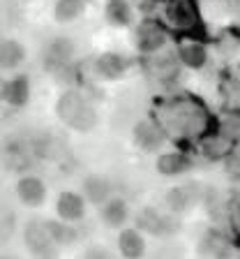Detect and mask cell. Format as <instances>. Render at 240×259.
Returning a JSON list of instances; mask_svg holds the SVG:
<instances>
[{"instance_id":"obj_1","label":"cell","mask_w":240,"mask_h":259,"mask_svg":"<svg viewBox=\"0 0 240 259\" xmlns=\"http://www.w3.org/2000/svg\"><path fill=\"white\" fill-rule=\"evenodd\" d=\"M26 245L37 259H58V248H56L54 238L49 234L46 225H39V222H30L26 227Z\"/></svg>"},{"instance_id":"obj_2","label":"cell","mask_w":240,"mask_h":259,"mask_svg":"<svg viewBox=\"0 0 240 259\" xmlns=\"http://www.w3.org/2000/svg\"><path fill=\"white\" fill-rule=\"evenodd\" d=\"M136 222H139L141 229H146V232H150V234H160V236L173 234L178 229V222L173 220V218L160 215L155 208H143L139 213V218H136Z\"/></svg>"},{"instance_id":"obj_3","label":"cell","mask_w":240,"mask_h":259,"mask_svg":"<svg viewBox=\"0 0 240 259\" xmlns=\"http://www.w3.org/2000/svg\"><path fill=\"white\" fill-rule=\"evenodd\" d=\"M134 141H136L139 148L153 153V151H157V148L164 144V135H162V130L157 127L155 123H150V120H141V123L134 127Z\"/></svg>"},{"instance_id":"obj_4","label":"cell","mask_w":240,"mask_h":259,"mask_svg":"<svg viewBox=\"0 0 240 259\" xmlns=\"http://www.w3.org/2000/svg\"><path fill=\"white\" fill-rule=\"evenodd\" d=\"M16 194L26 206H39L44 201V197H46V190H44V183L39 178L26 176L16 185Z\"/></svg>"},{"instance_id":"obj_5","label":"cell","mask_w":240,"mask_h":259,"mask_svg":"<svg viewBox=\"0 0 240 259\" xmlns=\"http://www.w3.org/2000/svg\"><path fill=\"white\" fill-rule=\"evenodd\" d=\"M83 194L90 204H104V201H109V194H111V183H109V178L97 176V174L85 176L83 178Z\"/></svg>"},{"instance_id":"obj_6","label":"cell","mask_w":240,"mask_h":259,"mask_svg":"<svg viewBox=\"0 0 240 259\" xmlns=\"http://www.w3.org/2000/svg\"><path fill=\"white\" fill-rule=\"evenodd\" d=\"M3 97L5 102H10L12 107H23L30 97V83L26 76H14L3 86Z\"/></svg>"},{"instance_id":"obj_7","label":"cell","mask_w":240,"mask_h":259,"mask_svg":"<svg viewBox=\"0 0 240 259\" xmlns=\"http://www.w3.org/2000/svg\"><path fill=\"white\" fill-rule=\"evenodd\" d=\"M85 213V206L83 199H81L76 192H63L58 197V215L63 218L65 222H72V220H81Z\"/></svg>"},{"instance_id":"obj_8","label":"cell","mask_w":240,"mask_h":259,"mask_svg":"<svg viewBox=\"0 0 240 259\" xmlns=\"http://www.w3.org/2000/svg\"><path fill=\"white\" fill-rule=\"evenodd\" d=\"M72 54H74V47H72V42L67 37H56L54 42L49 44L46 49V60L44 63L54 70V67H63L67 60L72 58Z\"/></svg>"},{"instance_id":"obj_9","label":"cell","mask_w":240,"mask_h":259,"mask_svg":"<svg viewBox=\"0 0 240 259\" xmlns=\"http://www.w3.org/2000/svg\"><path fill=\"white\" fill-rule=\"evenodd\" d=\"M118 248L123 252V257L127 259H139L146 250V243H143V236H141L136 229H125L120 232L118 236Z\"/></svg>"},{"instance_id":"obj_10","label":"cell","mask_w":240,"mask_h":259,"mask_svg":"<svg viewBox=\"0 0 240 259\" xmlns=\"http://www.w3.org/2000/svg\"><path fill=\"white\" fill-rule=\"evenodd\" d=\"M83 107H85L83 97H81L79 93H74V91L63 93V95H60V100H58V104H56V109H58V116L67 125H72V120L79 116V111Z\"/></svg>"},{"instance_id":"obj_11","label":"cell","mask_w":240,"mask_h":259,"mask_svg":"<svg viewBox=\"0 0 240 259\" xmlns=\"http://www.w3.org/2000/svg\"><path fill=\"white\" fill-rule=\"evenodd\" d=\"M162 44H164V32L155 23H146V26L139 28V32H136V47L141 51H155Z\"/></svg>"},{"instance_id":"obj_12","label":"cell","mask_w":240,"mask_h":259,"mask_svg":"<svg viewBox=\"0 0 240 259\" xmlns=\"http://www.w3.org/2000/svg\"><path fill=\"white\" fill-rule=\"evenodd\" d=\"M102 220L107 227H120L127 220V204L123 199H109L102 204Z\"/></svg>"},{"instance_id":"obj_13","label":"cell","mask_w":240,"mask_h":259,"mask_svg":"<svg viewBox=\"0 0 240 259\" xmlns=\"http://www.w3.org/2000/svg\"><path fill=\"white\" fill-rule=\"evenodd\" d=\"M95 70L104 79H118L125 72V60L116 54H102L95 63Z\"/></svg>"},{"instance_id":"obj_14","label":"cell","mask_w":240,"mask_h":259,"mask_svg":"<svg viewBox=\"0 0 240 259\" xmlns=\"http://www.w3.org/2000/svg\"><path fill=\"white\" fill-rule=\"evenodd\" d=\"M23 58H26V51L16 39H5L0 44V65H3V70H14Z\"/></svg>"},{"instance_id":"obj_15","label":"cell","mask_w":240,"mask_h":259,"mask_svg":"<svg viewBox=\"0 0 240 259\" xmlns=\"http://www.w3.org/2000/svg\"><path fill=\"white\" fill-rule=\"evenodd\" d=\"M194 185H180V188H173L169 190V194H166V204H169L171 210H176V213H182V210L189 208V204H192L194 199Z\"/></svg>"},{"instance_id":"obj_16","label":"cell","mask_w":240,"mask_h":259,"mask_svg":"<svg viewBox=\"0 0 240 259\" xmlns=\"http://www.w3.org/2000/svg\"><path fill=\"white\" fill-rule=\"evenodd\" d=\"M83 7H85L83 0H58L54 10L56 21H60V23L74 21V19H79L83 14Z\"/></svg>"},{"instance_id":"obj_17","label":"cell","mask_w":240,"mask_h":259,"mask_svg":"<svg viewBox=\"0 0 240 259\" xmlns=\"http://www.w3.org/2000/svg\"><path fill=\"white\" fill-rule=\"evenodd\" d=\"M189 167V162L185 160L178 153H164V155L157 157V171L164 174V176H176V174H182Z\"/></svg>"},{"instance_id":"obj_18","label":"cell","mask_w":240,"mask_h":259,"mask_svg":"<svg viewBox=\"0 0 240 259\" xmlns=\"http://www.w3.org/2000/svg\"><path fill=\"white\" fill-rule=\"evenodd\" d=\"M178 58L182 60V63L187 65V67H194V70H199V67H203V63H206V58H208V54H206V49L201 47V44H182L180 51H178Z\"/></svg>"},{"instance_id":"obj_19","label":"cell","mask_w":240,"mask_h":259,"mask_svg":"<svg viewBox=\"0 0 240 259\" xmlns=\"http://www.w3.org/2000/svg\"><path fill=\"white\" fill-rule=\"evenodd\" d=\"M46 229H49V234H51V238H54V243L56 245H72V243L76 241V229L72 225H65V222H56V220H51V222H46Z\"/></svg>"},{"instance_id":"obj_20","label":"cell","mask_w":240,"mask_h":259,"mask_svg":"<svg viewBox=\"0 0 240 259\" xmlns=\"http://www.w3.org/2000/svg\"><path fill=\"white\" fill-rule=\"evenodd\" d=\"M107 19L113 26H127L132 19V10H129L127 0H109L107 3Z\"/></svg>"},{"instance_id":"obj_21","label":"cell","mask_w":240,"mask_h":259,"mask_svg":"<svg viewBox=\"0 0 240 259\" xmlns=\"http://www.w3.org/2000/svg\"><path fill=\"white\" fill-rule=\"evenodd\" d=\"M166 14H169L171 23H176V26H187V23H192V12H189V7H187L185 3H173V5H169Z\"/></svg>"},{"instance_id":"obj_22","label":"cell","mask_w":240,"mask_h":259,"mask_svg":"<svg viewBox=\"0 0 240 259\" xmlns=\"http://www.w3.org/2000/svg\"><path fill=\"white\" fill-rule=\"evenodd\" d=\"M95 123H97L95 111H92V107H88V104H85V107L79 111V116L72 120V127L81 130V132H88V130H92V125H95Z\"/></svg>"},{"instance_id":"obj_23","label":"cell","mask_w":240,"mask_h":259,"mask_svg":"<svg viewBox=\"0 0 240 259\" xmlns=\"http://www.w3.org/2000/svg\"><path fill=\"white\" fill-rule=\"evenodd\" d=\"M226 148H229V141H226L224 137H217V139H213V141H206V153H208L210 157H217L219 153H224Z\"/></svg>"},{"instance_id":"obj_24","label":"cell","mask_w":240,"mask_h":259,"mask_svg":"<svg viewBox=\"0 0 240 259\" xmlns=\"http://www.w3.org/2000/svg\"><path fill=\"white\" fill-rule=\"evenodd\" d=\"M226 174L233 181H240V151H233L226 157Z\"/></svg>"},{"instance_id":"obj_25","label":"cell","mask_w":240,"mask_h":259,"mask_svg":"<svg viewBox=\"0 0 240 259\" xmlns=\"http://www.w3.org/2000/svg\"><path fill=\"white\" fill-rule=\"evenodd\" d=\"M83 259H113V254L107 248H100V245H92L83 252Z\"/></svg>"}]
</instances>
